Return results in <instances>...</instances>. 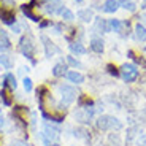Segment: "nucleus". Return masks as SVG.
<instances>
[{"label": "nucleus", "mask_w": 146, "mask_h": 146, "mask_svg": "<svg viewBox=\"0 0 146 146\" xmlns=\"http://www.w3.org/2000/svg\"><path fill=\"white\" fill-rule=\"evenodd\" d=\"M95 127L100 132H119L124 127L122 121L111 114H100L95 117Z\"/></svg>", "instance_id": "nucleus-1"}, {"label": "nucleus", "mask_w": 146, "mask_h": 146, "mask_svg": "<svg viewBox=\"0 0 146 146\" xmlns=\"http://www.w3.org/2000/svg\"><path fill=\"white\" fill-rule=\"evenodd\" d=\"M18 49L27 60H30L32 65H35L36 60H35V52H36V44L35 40H33L30 35H22L19 38V43H18Z\"/></svg>", "instance_id": "nucleus-2"}, {"label": "nucleus", "mask_w": 146, "mask_h": 146, "mask_svg": "<svg viewBox=\"0 0 146 146\" xmlns=\"http://www.w3.org/2000/svg\"><path fill=\"white\" fill-rule=\"evenodd\" d=\"M57 92H59V97H60V102L67 106H70L73 102H76L78 95H80L76 86H73V84H64V83L57 84Z\"/></svg>", "instance_id": "nucleus-3"}, {"label": "nucleus", "mask_w": 146, "mask_h": 146, "mask_svg": "<svg viewBox=\"0 0 146 146\" xmlns=\"http://www.w3.org/2000/svg\"><path fill=\"white\" fill-rule=\"evenodd\" d=\"M73 119H75V122H76L78 125H84V127H88V125L92 124V119H94L95 116H97V113H95V106L94 108H75L72 113Z\"/></svg>", "instance_id": "nucleus-4"}, {"label": "nucleus", "mask_w": 146, "mask_h": 146, "mask_svg": "<svg viewBox=\"0 0 146 146\" xmlns=\"http://www.w3.org/2000/svg\"><path fill=\"white\" fill-rule=\"evenodd\" d=\"M62 127L59 124H52V122H44L43 121V125H41V132L40 135H43L44 138H48L49 141L52 143H59L60 140V135H62Z\"/></svg>", "instance_id": "nucleus-5"}, {"label": "nucleus", "mask_w": 146, "mask_h": 146, "mask_svg": "<svg viewBox=\"0 0 146 146\" xmlns=\"http://www.w3.org/2000/svg\"><path fill=\"white\" fill-rule=\"evenodd\" d=\"M121 72V78L124 80V83H135L140 76V72H138V67L133 65V64H124V65H121L119 68Z\"/></svg>", "instance_id": "nucleus-6"}, {"label": "nucleus", "mask_w": 146, "mask_h": 146, "mask_svg": "<svg viewBox=\"0 0 146 146\" xmlns=\"http://www.w3.org/2000/svg\"><path fill=\"white\" fill-rule=\"evenodd\" d=\"M40 40H41V43H43L44 56H46L48 59H51L54 54H59V52H60V49H59V46H57L56 43H52L49 36H46V35H41V36H40Z\"/></svg>", "instance_id": "nucleus-7"}, {"label": "nucleus", "mask_w": 146, "mask_h": 146, "mask_svg": "<svg viewBox=\"0 0 146 146\" xmlns=\"http://www.w3.org/2000/svg\"><path fill=\"white\" fill-rule=\"evenodd\" d=\"M0 102H2V106L11 108V106L15 105V95H13V91H10L8 88H0Z\"/></svg>", "instance_id": "nucleus-8"}, {"label": "nucleus", "mask_w": 146, "mask_h": 146, "mask_svg": "<svg viewBox=\"0 0 146 146\" xmlns=\"http://www.w3.org/2000/svg\"><path fill=\"white\" fill-rule=\"evenodd\" d=\"M18 78L13 75V72H7L2 76V88H8L10 91H13L15 92L16 89H18Z\"/></svg>", "instance_id": "nucleus-9"}, {"label": "nucleus", "mask_w": 146, "mask_h": 146, "mask_svg": "<svg viewBox=\"0 0 146 146\" xmlns=\"http://www.w3.org/2000/svg\"><path fill=\"white\" fill-rule=\"evenodd\" d=\"M0 21L7 24V26H13L16 21V16H15V11L11 8H5V7H0Z\"/></svg>", "instance_id": "nucleus-10"}, {"label": "nucleus", "mask_w": 146, "mask_h": 146, "mask_svg": "<svg viewBox=\"0 0 146 146\" xmlns=\"http://www.w3.org/2000/svg\"><path fill=\"white\" fill-rule=\"evenodd\" d=\"M65 80L68 83H72L73 86H80V84H83L86 81V76L81 72H78V70H68L65 75Z\"/></svg>", "instance_id": "nucleus-11"}, {"label": "nucleus", "mask_w": 146, "mask_h": 146, "mask_svg": "<svg viewBox=\"0 0 146 146\" xmlns=\"http://www.w3.org/2000/svg\"><path fill=\"white\" fill-rule=\"evenodd\" d=\"M67 72H68V65H67V62H64V60H59V62L54 64V67L51 68V75L54 78H65Z\"/></svg>", "instance_id": "nucleus-12"}, {"label": "nucleus", "mask_w": 146, "mask_h": 146, "mask_svg": "<svg viewBox=\"0 0 146 146\" xmlns=\"http://www.w3.org/2000/svg\"><path fill=\"white\" fill-rule=\"evenodd\" d=\"M89 49L95 54H102L103 49H105V43L100 36H92L91 38V43H89Z\"/></svg>", "instance_id": "nucleus-13"}, {"label": "nucleus", "mask_w": 146, "mask_h": 146, "mask_svg": "<svg viewBox=\"0 0 146 146\" xmlns=\"http://www.w3.org/2000/svg\"><path fill=\"white\" fill-rule=\"evenodd\" d=\"M68 49H70V52H72V56H83V54L88 52L86 46H84L81 41H70Z\"/></svg>", "instance_id": "nucleus-14"}, {"label": "nucleus", "mask_w": 146, "mask_h": 146, "mask_svg": "<svg viewBox=\"0 0 146 146\" xmlns=\"http://www.w3.org/2000/svg\"><path fill=\"white\" fill-rule=\"evenodd\" d=\"M32 8H33V7H30L29 3L21 5V11H22V15L26 16L27 19H30L32 22H36V24H38V22L41 21V18H40V16H36L35 13H33V11H32Z\"/></svg>", "instance_id": "nucleus-15"}, {"label": "nucleus", "mask_w": 146, "mask_h": 146, "mask_svg": "<svg viewBox=\"0 0 146 146\" xmlns=\"http://www.w3.org/2000/svg\"><path fill=\"white\" fill-rule=\"evenodd\" d=\"M92 32H95V33L110 32L108 21H105L103 18H95V24H94V27H92Z\"/></svg>", "instance_id": "nucleus-16"}, {"label": "nucleus", "mask_w": 146, "mask_h": 146, "mask_svg": "<svg viewBox=\"0 0 146 146\" xmlns=\"http://www.w3.org/2000/svg\"><path fill=\"white\" fill-rule=\"evenodd\" d=\"M117 8H119V0H105L102 5V11L103 13H108V15L116 13Z\"/></svg>", "instance_id": "nucleus-17"}, {"label": "nucleus", "mask_w": 146, "mask_h": 146, "mask_svg": "<svg viewBox=\"0 0 146 146\" xmlns=\"http://www.w3.org/2000/svg\"><path fill=\"white\" fill-rule=\"evenodd\" d=\"M76 105L80 108H94L95 106V102L89 97V95H84V94H80L76 99Z\"/></svg>", "instance_id": "nucleus-18"}, {"label": "nucleus", "mask_w": 146, "mask_h": 146, "mask_svg": "<svg viewBox=\"0 0 146 146\" xmlns=\"http://www.w3.org/2000/svg\"><path fill=\"white\" fill-rule=\"evenodd\" d=\"M11 49V41L10 38H8L7 32L5 30L0 29V54H3V52L10 51Z\"/></svg>", "instance_id": "nucleus-19"}, {"label": "nucleus", "mask_w": 146, "mask_h": 146, "mask_svg": "<svg viewBox=\"0 0 146 146\" xmlns=\"http://www.w3.org/2000/svg\"><path fill=\"white\" fill-rule=\"evenodd\" d=\"M140 132H141V129H140V125L138 124H135V125H130V127L127 129V135H125V141L127 143H132L133 140L137 138V137H140Z\"/></svg>", "instance_id": "nucleus-20"}, {"label": "nucleus", "mask_w": 146, "mask_h": 146, "mask_svg": "<svg viewBox=\"0 0 146 146\" xmlns=\"http://www.w3.org/2000/svg\"><path fill=\"white\" fill-rule=\"evenodd\" d=\"M78 19H81L83 22H91L94 19V10L92 8H83L76 13Z\"/></svg>", "instance_id": "nucleus-21"}, {"label": "nucleus", "mask_w": 146, "mask_h": 146, "mask_svg": "<svg viewBox=\"0 0 146 146\" xmlns=\"http://www.w3.org/2000/svg\"><path fill=\"white\" fill-rule=\"evenodd\" d=\"M59 15L62 16V19H64V21H67V22L75 21V13H73L70 8H67L65 5H60V8H59Z\"/></svg>", "instance_id": "nucleus-22"}, {"label": "nucleus", "mask_w": 146, "mask_h": 146, "mask_svg": "<svg viewBox=\"0 0 146 146\" xmlns=\"http://www.w3.org/2000/svg\"><path fill=\"white\" fill-rule=\"evenodd\" d=\"M133 33H135L137 41H140V43H145L146 41V27L143 24H137L135 29H133Z\"/></svg>", "instance_id": "nucleus-23"}, {"label": "nucleus", "mask_w": 146, "mask_h": 146, "mask_svg": "<svg viewBox=\"0 0 146 146\" xmlns=\"http://www.w3.org/2000/svg\"><path fill=\"white\" fill-rule=\"evenodd\" d=\"M0 65L3 67L5 70H11L15 65V59L8 54H0Z\"/></svg>", "instance_id": "nucleus-24"}, {"label": "nucleus", "mask_w": 146, "mask_h": 146, "mask_svg": "<svg viewBox=\"0 0 146 146\" xmlns=\"http://www.w3.org/2000/svg\"><path fill=\"white\" fill-rule=\"evenodd\" d=\"M108 143H110V146H122V137H121L119 132L108 133Z\"/></svg>", "instance_id": "nucleus-25"}, {"label": "nucleus", "mask_w": 146, "mask_h": 146, "mask_svg": "<svg viewBox=\"0 0 146 146\" xmlns=\"http://www.w3.org/2000/svg\"><path fill=\"white\" fill-rule=\"evenodd\" d=\"M108 27H110V32L121 33V32H122V21H119V19H110V21H108Z\"/></svg>", "instance_id": "nucleus-26"}, {"label": "nucleus", "mask_w": 146, "mask_h": 146, "mask_svg": "<svg viewBox=\"0 0 146 146\" xmlns=\"http://www.w3.org/2000/svg\"><path fill=\"white\" fill-rule=\"evenodd\" d=\"M65 62H67V65H68V67H72V68H75V70H76V68L78 70L83 68V64H81L78 59H75V56H72V54L65 57Z\"/></svg>", "instance_id": "nucleus-27"}, {"label": "nucleus", "mask_w": 146, "mask_h": 146, "mask_svg": "<svg viewBox=\"0 0 146 146\" xmlns=\"http://www.w3.org/2000/svg\"><path fill=\"white\" fill-rule=\"evenodd\" d=\"M21 83H22V89H24L26 94H30V92L33 91V81H32L30 76H24Z\"/></svg>", "instance_id": "nucleus-28"}, {"label": "nucleus", "mask_w": 146, "mask_h": 146, "mask_svg": "<svg viewBox=\"0 0 146 146\" xmlns=\"http://www.w3.org/2000/svg\"><path fill=\"white\" fill-rule=\"evenodd\" d=\"M119 5H122V8L127 10V11H130V13L137 11V3L132 2V0H119Z\"/></svg>", "instance_id": "nucleus-29"}, {"label": "nucleus", "mask_w": 146, "mask_h": 146, "mask_svg": "<svg viewBox=\"0 0 146 146\" xmlns=\"http://www.w3.org/2000/svg\"><path fill=\"white\" fill-rule=\"evenodd\" d=\"M7 146H32L30 143H27V140H22V138H13L7 143Z\"/></svg>", "instance_id": "nucleus-30"}, {"label": "nucleus", "mask_w": 146, "mask_h": 146, "mask_svg": "<svg viewBox=\"0 0 146 146\" xmlns=\"http://www.w3.org/2000/svg\"><path fill=\"white\" fill-rule=\"evenodd\" d=\"M106 73L111 75V76H114V78H119L121 76L119 68H117L116 65H113V64H108V65H106Z\"/></svg>", "instance_id": "nucleus-31"}, {"label": "nucleus", "mask_w": 146, "mask_h": 146, "mask_svg": "<svg viewBox=\"0 0 146 146\" xmlns=\"http://www.w3.org/2000/svg\"><path fill=\"white\" fill-rule=\"evenodd\" d=\"M51 26H52V22L49 21V19H44V21L41 19V21L38 22V27H40V29H46V27H51Z\"/></svg>", "instance_id": "nucleus-32"}, {"label": "nucleus", "mask_w": 146, "mask_h": 146, "mask_svg": "<svg viewBox=\"0 0 146 146\" xmlns=\"http://www.w3.org/2000/svg\"><path fill=\"white\" fill-rule=\"evenodd\" d=\"M7 124H8L7 117H5L3 114H0V132H2V130H3L5 127H7Z\"/></svg>", "instance_id": "nucleus-33"}, {"label": "nucleus", "mask_w": 146, "mask_h": 146, "mask_svg": "<svg viewBox=\"0 0 146 146\" xmlns=\"http://www.w3.org/2000/svg\"><path fill=\"white\" fill-rule=\"evenodd\" d=\"M51 27H52L56 35H60V33H62V24H52Z\"/></svg>", "instance_id": "nucleus-34"}, {"label": "nucleus", "mask_w": 146, "mask_h": 146, "mask_svg": "<svg viewBox=\"0 0 146 146\" xmlns=\"http://www.w3.org/2000/svg\"><path fill=\"white\" fill-rule=\"evenodd\" d=\"M10 27H11V30H13L15 33H21V26H19L18 22H15V24H13V26H10Z\"/></svg>", "instance_id": "nucleus-35"}, {"label": "nucleus", "mask_w": 146, "mask_h": 146, "mask_svg": "<svg viewBox=\"0 0 146 146\" xmlns=\"http://www.w3.org/2000/svg\"><path fill=\"white\" fill-rule=\"evenodd\" d=\"M73 2H76V3H83L84 0H73Z\"/></svg>", "instance_id": "nucleus-36"}, {"label": "nucleus", "mask_w": 146, "mask_h": 146, "mask_svg": "<svg viewBox=\"0 0 146 146\" xmlns=\"http://www.w3.org/2000/svg\"><path fill=\"white\" fill-rule=\"evenodd\" d=\"M141 19H143V21H145V22H146V13H145V15H143V16H141Z\"/></svg>", "instance_id": "nucleus-37"}, {"label": "nucleus", "mask_w": 146, "mask_h": 146, "mask_svg": "<svg viewBox=\"0 0 146 146\" xmlns=\"http://www.w3.org/2000/svg\"><path fill=\"white\" fill-rule=\"evenodd\" d=\"M0 114H2V102H0Z\"/></svg>", "instance_id": "nucleus-38"}, {"label": "nucleus", "mask_w": 146, "mask_h": 146, "mask_svg": "<svg viewBox=\"0 0 146 146\" xmlns=\"http://www.w3.org/2000/svg\"><path fill=\"white\" fill-rule=\"evenodd\" d=\"M145 143H146V135H145Z\"/></svg>", "instance_id": "nucleus-39"}, {"label": "nucleus", "mask_w": 146, "mask_h": 146, "mask_svg": "<svg viewBox=\"0 0 146 146\" xmlns=\"http://www.w3.org/2000/svg\"><path fill=\"white\" fill-rule=\"evenodd\" d=\"M145 52H146V46H145Z\"/></svg>", "instance_id": "nucleus-40"}, {"label": "nucleus", "mask_w": 146, "mask_h": 146, "mask_svg": "<svg viewBox=\"0 0 146 146\" xmlns=\"http://www.w3.org/2000/svg\"><path fill=\"white\" fill-rule=\"evenodd\" d=\"M72 146H76V145H72Z\"/></svg>", "instance_id": "nucleus-41"}, {"label": "nucleus", "mask_w": 146, "mask_h": 146, "mask_svg": "<svg viewBox=\"0 0 146 146\" xmlns=\"http://www.w3.org/2000/svg\"><path fill=\"white\" fill-rule=\"evenodd\" d=\"M141 146H145V145H141Z\"/></svg>", "instance_id": "nucleus-42"}]
</instances>
